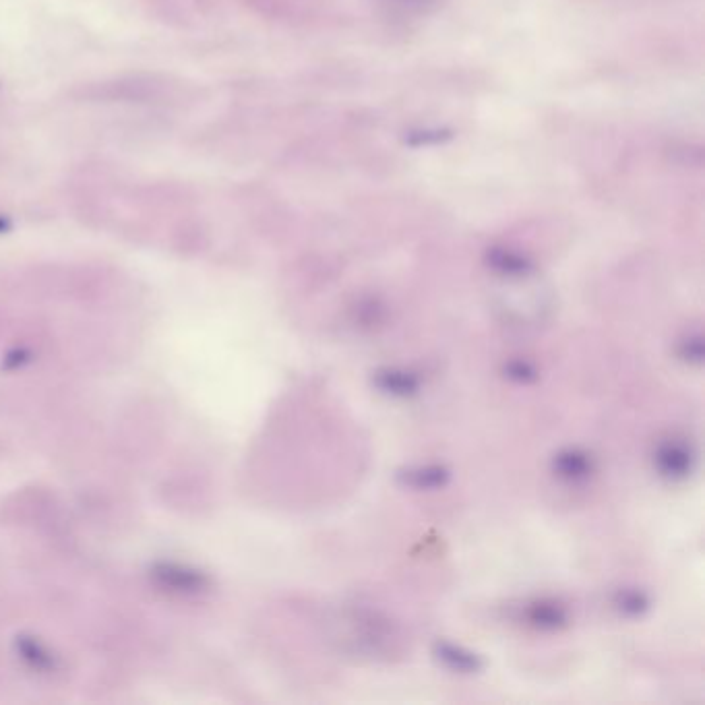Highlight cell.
<instances>
[{
	"label": "cell",
	"instance_id": "obj_13",
	"mask_svg": "<svg viewBox=\"0 0 705 705\" xmlns=\"http://www.w3.org/2000/svg\"><path fill=\"white\" fill-rule=\"evenodd\" d=\"M387 3L408 11H426L428 7L437 5V0H387Z\"/></svg>",
	"mask_w": 705,
	"mask_h": 705
},
{
	"label": "cell",
	"instance_id": "obj_6",
	"mask_svg": "<svg viewBox=\"0 0 705 705\" xmlns=\"http://www.w3.org/2000/svg\"><path fill=\"white\" fill-rule=\"evenodd\" d=\"M437 658L449 666L451 670H457V672H478L482 668V662L476 654L464 650V648H457L453 646V643H447V641H441L437 643Z\"/></svg>",
	"mask_w": 705,
	"mask_h": 705
},
{
	"label": "cell",
	"instance_id": "obj_1",
	"mask_svg": "<svg viewBox=\"0 0 705 705\" xmlns=\"http://www.w3.org/2000/svg\"><path fill=\"white\" fill-rule=\"evenodd\" d=\"M65 189L79 216L100 228L180 242L203 236L199 197L185 182L141 176L106 162H87L71 172Z\"/></svg>",
	"mask_w": 705,
	"mask_h": 705
},
{
	"label": "cell",
	"instance_id": "obj_7",
	"mask_svg": "<svg viewBox=\"0 0 705 705\" xmlns=\"http://www.w3.org/2000/svg\"><path fill=\"white\" fill-rule=\"evenodd\" d=\"M528 621L538 629L553 631L567 623V610L557 602H536L528 608Z\"/></svg>",
	"mask_w": 705,
	"mask_h": 705
},
{
	"label": "cell",
	"instance_id": "obj_2",
	"mask_svg": "<svg viewBox=\"0 0 705 705\" xmlns=\"http://www.w3.org/2000/svg\"><path fill=\"white\" fill-rule=\"evenodd\" d=\"M69 98L81 104L185 108L193 104L195 89L185 79L168 73L137 71L79 83L69 91Z\"/></svg>",
	"mask_w": 705,
	"mask_h": 705
},
{
	"label": "cell",
	"instance_id": "obj_10",
	"mask_svg": "<svg viewBox=\"0 0 705 705\" xmlns=\"http://www.w3.org/2000/svg\"><path fill=\"white\" fill-rule=\"evenodd\" d=\"M453 139V131L449 129H416L406 133L404 141L410 147H431V145H439Z\"/></svg>",
	"mask_w": 705,
	"mask_h": 705
},
{
	"label": "cell",
	"instance_id": "obj_4",
	"mask_svg": "<svg viewBox=\"0 0 705 705\" xmlns=\"http://www.w3.org/2000/svg\"><path fill=\"white\" fill-rule=\"evenodd\" d=\"M658 468L668 478H683L691 472V451L681 443H666L656 453Z\"/></svg>",
	"mask_w": 705,
	"mask_h": 705
},
{
	"label": "cell",
	"instance_id": "obj_8",
	"mask_svg": "<svg viewBox=\"0 0 705 705\" xmlns=\"http://www.w3.org/2000/svg\"><path fill=\"white\" fill-rule=\"evenodd\" d=\"M379 389L391 395H412L418 391V379L406 371H381L375 375Z\"/></svg>",
	"mask_w": 705,
	"mask_h": 705
},
{
	"label": "cell",
	"instance_id": "obj_5",
	"mask_svg": "<svg viewBox=\"0 0 705 705\" xmlns=\"http://www.w3.org/2000/svg\"><path fill=\"white\" fill-rule=\"evenodd\" d=\"M555 470L565 480H586L592 474V459L581 451H563L555 457Z\"/></svg>",
	"mask_w": 705,
	"mask_h": 705
},
{
	"label": "cell",
	"instance_id": "obj_9",
	"mask_svg": "<svg viewBox=\"0 0 705 705\" xmlns=\"http://www.w3.org/2000/svg\"><path fill=\"white\" fill-rule=\"evenodd\" d=\"M447 472L443 468L437 466H428V468H414L408 470L402 478L406 484L416 486V488H435V486H443L447 480Z\"/></svg>",
	"mask_w": 705,
	"mask_h": 705
},
{
	"label": "cell",
	"instance_id": "obj_12",
	"mask_svg": "<svg viewBox=\"0 0 705 705\" xmlns=\"http://www.w3.org/2000/svg\"><path fill=\"white\" fill-rule=\"evenodd\" d=\"M505 371H507V375H509L511 379L521 381V383H526V381L536 379V371L532 369V364H528V362H521V360L509 362Z\"/></svg>",
	"mask_w": 705,
	"mask_h": 705
},
{
	"label": "cell",
	"instance_id": "obj_11",
	"mask_svg": "<svg viewBox=\"0 0 705 705\" xmlns=\"http://www.w3.org/2000/svg\"><path fill=\"white\" fill-rule=\"evenodd\" d=\"M617 606L627 612V615H641V612L648 608V598L637 590H625L619 594Z\"/></svg>",
	"mask_w": 705,
	"mask_h": 705
},
{
	"label": "cell",
	"instance_id": "obj_3",
	"mask_svg": "<svg viewBox=\"0 0 705 705\" xmlns=\"http://www.w3.org/2000/svg\"><path fill=\"white\" fill-rule=\"evenodd\" d=\"M486 265L505 278H526L534 271V263L528 255L509 247H490L484 255Z\"/></svg>",
	"mask_w": 705,
	"mask_h": 705
}]
</instances>
